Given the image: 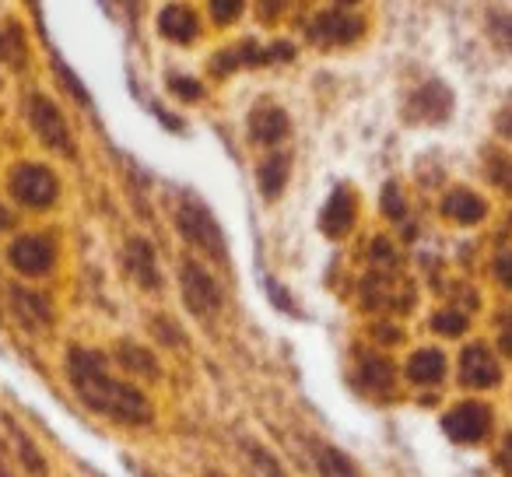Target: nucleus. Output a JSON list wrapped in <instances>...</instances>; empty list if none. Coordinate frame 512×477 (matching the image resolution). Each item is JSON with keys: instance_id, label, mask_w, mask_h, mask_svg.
Instances as JSON below:
<instances>
[{"instance_id": "obj_4", "label": "nucleus", "mask_w": 512, "mask_h": 477, "mask_svg": "<svg viewBox=\"0 0 512 477\" xmlns=\"http://www.w3.org/2000/svg\"><path fill=\"white\" fill-rule=\"evenodd\" d=\"M29 120H32V127H36L39 141H43L46 148L60 151V155H67V158H74V141H71V130H67V120H64V113H60V109L53 106L50 99H43V95H32Z\"/></svg>"}, {"instance_id": "obj_17", "label": "nucleus", "mask_w": 512, "mask_h": 477, "mask_svg": "<svg viewBox=\"0 0 512 477\" xmlns=\"http://www.w3.org/2000/svg\"><path fill=\"white\" fill-rule=\"evenodd\" d=\"M362 32V25L355 22V18H348V15H323L320 22H316V29H313V36L320 39V43H351V39Z\"/></svg>"}, {"instance_id": "obj_22", "label": "nucleus", "mask_w": 512, "mask_h": 477, "mask_svg": "<svg viewBox=\"0 0 512 477\" xmlns=\"http://www.w3.org/2000/svg\"><path fill=\"white\" fill-rule=\"evenodd\" d=\"M432 327L439 330V334H446V337H460L463 330H467V320H463L460 313H439L432 320Z\"/></svg>"}, {"instance_id": "obj_31", "label": "nucleus", "mask_w": 512, "mask_h": 477, "mask_svg": "<svg viewBox=\"0 0 512 477\" xmlns=\"http://www.w3.org/2000/svg\"><path fill=\"white\" fill-rule=\"evenodd\" d=\"M344 4H351V0H344Z\"/></svg>"}, {"instance_id": "obj_3", "label": "nucleus", "mask_w": 512, "mask_h": 477, "mask_svg": "<svg viewBox=\"0 0 512 477\" xmlns=\"http://www.w3.org/2000/svg\"><path fill=\"white\" fill-rule=\"evenodd\" d=\"M57 193H60V183H57V176L46 169V165L25 162V165H18V169L11 172V197H15L18 204L32 207V211H43V207H50L53 200H57Z\"/></svg>"}, {"instance_id": "obj_24", "label": "nucleus", "mask_w": 512, "mask_h": 477, "mask_svg": "<svg viewBox=\"0 0 512 477\" xmlns=\"http://www.w3.org/2000/svg\"><path fill=\"white\" fill-rule=\"evenodd\" d=\"M172 92H176L179 99H186V102H197L200 95H204V88H200L197 81H190V78H172Z\"/></svg>"}, {"instance_id": "obj_27", "label": "nucleus", "mask_w": 512, "mask_h": 477, "mask_svg": "<svg viewBox=\"0 0 512 477\" xmlns=\"http://www.w3.org/2000/svg\"><path fill=\"white\" fill-rule=\"evenodd\" d=\"M15 225V218H11V211L4 204H0V232H8V228Z\"/></svg>"}, {"instance_id": "obj_1", "label": "nucleus", "mask_w": 512, "mask_h": 477, "mask_svg": "<svg viewBox=\"0 0 512 477\" xmlns=\"http://www.w3.org/2000/svg\"><path fill=\"white\" fill-rule=\"evenodd\" d=\"M67 379H71L81 404L92 407V411L102 414V418L116 421V425L144 428V425H151V418H155L151 400L144 397L137 386L109 376V365L99 351H92V348L67 351Z\"/></svg>"}, {"instance_id": "obj_5", "label": "nucleus", "mask_w": 512, "mask_h": 477, "mask_svg": "<svg viewBox=\"0 0 512 477\" xmlns=\"http://www.w3.org/2000/svg\"><path fill=\"white\" fill-rule=\"evenodd\" d=\"M179 285H183V299H186V306H190V313L214 316L221 309L218 281H214L200 264H193V260H186L183 271H179Z\"/></svg>"}, {"instance_id": "obj_23", "label": "nucleus", "mask_w": 512, "mask_h": 477, "mask_svg": "<svg viewBox=\"0 0 512 477\" xmlns=\"http://www.w3.org/2000/svg\"><path fill=\"white\" fill-rule=\"evenodd\" d=\"M242 8H246V0H211V11L218 22H235V18L242 15Z\"/></svg>"}, {"instance_id": "obj_6", "label": "nucleus", "mask_w": 512, "mask_h": 477, "mask_svg": "<svg viewBox=\"0 0 512 477\" xmlns=\"http://www.w3.org/2000/svg\"><path fill=\"white\" fill-rule=\"evenodd\" d=\"M8 260L18 274H25V278H43V274L53 271L57 253H53V243L46 239V235H18L8 250Z\"/></svg>"}, {"instance_id": "obj_2", "label": "nucleus", "mask_w": 512, "mask_h": 477, "mask_svg": "<svg viewBox=\"0 0 512 477\" xmlns=\"http://www.w3.org/2000/svg\"><path fill=\"white\" fill-rule=\"evenodd\" d=\"M176 225L179 232L197 246L200 253H207L211 260H225V235H221V225L214 221V214L207 211L200 200H186L176 211Z\"/></svg>"}, {"instance_id": "obj_14", "label": "nucleus", "mask_w": 512, "mask_h": 477, "mask_svg": "<svg viewBox=\"0 0 512 477\" xmlns=\"http://www.w3.org/2000/svg\"><path fill=\"white\" fill-rule=\"evenodd\" d=\"M442 376H446V358H442V351H435V348L414 351L411 362H407V379H414V383H421V386L439 383Z\"/></svg>"}, {"instance_id": "obj_25", "label": "nucleus", "mask_w": 512, "mask_h": 477, "mask_svg": "<svg viewBox=\"0 0 512 477\" xmlns=\"http://www.w3.org/2000/svg\"><path fill=\"white\" fill-rule=\"evenodd\" d=\"M383 207H386V214H393V218H400V214H404V204H400V197H397V186H390V190H386Z\"/></svg>"}, {"instance_id": "obj_10", "label": "nucleus", "mask_w": 512, "mask_h": 477, "mask_svg": "<svg viewBox=\"0 0 512 477\" xmlns=\"http://www.w3.org/2000/svg\"><path fill=\"white\" fill-rule=\"evenodd\" d=\"M127 267H130V274H134L137 285L148 288V292H155V288L162 285L158 264H155V250H151L144 239H130L127 243Z\"/></svg>"}, {"instance_id": "obj_28", "label": "nucleus", "mask_w": 512, "mask_h": 477, "mask_svg": "<svg viewBox=\"0 0 512 477\" xmlns=\"http://www.w3.org/2000/svg\"><path fill=\"white\" fill-rule=\"evenodd\" d=\"M502 348L512 355V316H509V323H505V334H502Z\"/></svg>"}, {"instance_id": "obj_18", "label": "nucleus", "mask_w": 512, "mask_h": 477, "mask_svg": "<svg viewBox=\"0 0 512 477\" xmlns=\"http://www.w3.org/2000/svg\"><path fill=\"white\" fill-rule=\"evenodd\" d=\"M442 211L453 221H460V225H474V221L484 218V200L474 197L470 190H453L446 197V204H442Z\"/></svg>"}, {"instance_id": "obj_26", "label": "nucleus", "mask_w": 512, "mask_h": 477, "mask_svg": "<svg viewBox=\"0 0 512 477\" xmlns=\"http://www.w3.org/2000/svg\"><path fill=\"white\" fill-rule=\"evenodd\" d=\"M498 463H502V470L512 477V435L505 439V446H502V453H498Z\"/></svg>"}, {"instance_id": "obj_12", "label": "nucleus", "mask_w": 512, "mask_h": 477, "mask_svg": "<svg viewBox=\"0 0 512 477\" xmlns=\"http://www.w3.org/2000/svg\"><path fill=\"white\" fill-rule=\"evenodd\" d=\"M309 449H313V460L323 477H358V467L351 463V456L341 453L337 446L320 442V439H309Z\"/></svg>"}, {"instance_id": "obj_21", "label": "nucleus", "mask_w": 512, "mask_h": 477, "mask_svg": "<svg viewBox=\"0 0 512 477\" xmlns=\"http://www.w3.org/2000/svg\"><path fill=\"white\" fill-rule=\"evenodd\" d=\"M246 453H249V460H253L256 477H288V470L278 463V456L260 446V442H246Z\"/></svg>"}, {"instance_id": "obj_29", "label": "nucleus", "mask_w": 512, "mask_h": 477, "mask_svg": "<svg viewBox=\"0 0 512 477\" xmlns=\"http://www.w3.org/2000/svg\"><path fill=\"white\" fill-rule=\"evenodd\" d=\"M200 477H225V474H218V470H207V474H200Z\"/></svg>"}, {"instance_id": "obj_13", "label": "nucleus", "mask_w": 512, "mask_h": 477, "mask_svg": "<svg viewBox=\"0 0 512 477\" xmlns=\"http://www.w3.org/2000/svg\"><path fill=\"white\" fill-rule=\"evenodd\" d=\"M158 32H162L165 39H172V43H190V39L197 36V15H193L190 8L172 4V8H165L162 15H158Z\"/></svg>"}, {"instance_id": "obj_30", "label": "nucleus", "mask_w": 512, "mask_h": 477, "mask_svg": "<svg viewBox=\"0 0 512 477\" xmlns=\"http://www.w3.org/2000/svg\"><path fill=\"white\" fill-rule=\"evenodd\" d=\"M123 4H127V8H134V4H137V0H123Z\"/></svg>"}, {"instance_id": "obj_9", "label": "nucleus", "mask_w": 512, "mask_h": 477, "mask_svg": "<svg viewBox=\"0 0 512 477\" xmlns=\"http://www.w3.org/2000/svg\"><path fill=\"white\" fill-rule=\"evenodd\" d=\"M320 225H323V232L334 235V239H341V235L355 225V200H351V193L344 190V186L330 193L327 207H323V214H320Z\"/></svg>"}, {"instance_id": "obj_8", "label": "nucleus", "mask_w": 512, "mask_h": 477, "mask_svg": "<svg viewBox=\"0 0 512 477\" xmlns=\"http://www.w3.org/2000/svg\"><path fill=\"white\" fill-rule=\"evenodd\" d=\"M460 379L474 390H488V386L498 383V362L491 358L488 348L474 344L460 355Z\"/></svg>"}, {"instance_id": "obj_19", "label": "nucleus", "mask_w": 512, "mask_h": 477, "mask_svg": "<svg viewBox=\"0 0 512 477\" xmlns=\"http://www.w3.org/2000/svg\"><path fill=\"white\" fill-rule=\"evenodd\" d=\"M288 155H271L264 165H260V172H256V179H260V193H264L267 200H274L281 190H285L288 183Z\"/></svg>"}, {"instance_id": "obj_16", "label": "nucleus", "mask_w": 512, "mask_h": 477, "mask_svg": "<svg viewBox=\"0 0 512 477\" xmlns=\"http://www.w3.org/2000/svg\"><path fill=\"white\" fill-rule=\"evenodd\" d=\"M116 362H120L127 372H134V376H141V379H158L155 355H151L148 348H141V344H134V341H120V348H116Z\"/></svg>"}, {"instance_id": "obj_20", "label": "nucleus", "mask_w": 512, "mask_h": 477, "mask_svg": "<svg viewBox=\"0 0 512 477\" xmlns=\"http://www.w3.org/2000/svg\"><path fill=\"white\" fill-rule=\"evenodd\" d=\"M362 386L365 390H376V393H386L393 386V369L390 362L376 355H365L362 358Z\"/></svg>"}, {"instance_id": "obj_15", "label": "nucleus", "mask_w": 512, "mask_h": 477, "mask_svg": "<svg viewBox=\"0 0 512 477\" xmlns=\"http://www.w3.org/2000/svg\"><path fill=\"white\" fill-rule=\"evenodd\" d=\"M11 302H15V309H18V316H22V323H29L32 330H46L53 323V309H50V302H46L43 295L22 292V288H15V292H11Z\"/></svg>"}, {"instance_id": "obj_7", "label": "nucleus", "mask_w": 512, "mask_h": 477, "mask_svg": "<svg viewBox=\"0 0 512 477\" xmlns=\"http://www.w3.org/2000/svg\"><path fill=\"white\" fill-rule=\"evenodd\" d=\"M446 435L453 442H481L484 435H488L491 428V411L484 404H474V400H467V404L453 407V411L446 414Z\"/></svg>"}, {"instance_id": "obj_11", "label": "nucleus", "mask_w": 512, "mask_h": 477, "mask_svg": "<svg viewBox=\"0 0 512 477\" xmlns=\"http://www.w3.org/2000/svg\"><path fill=\"white\" fill-rule=\"evenodd\" d=\"M288 134V116L278 106H264L249 116V137L256 144H278Z\"/></svg>"}]
</instances>
